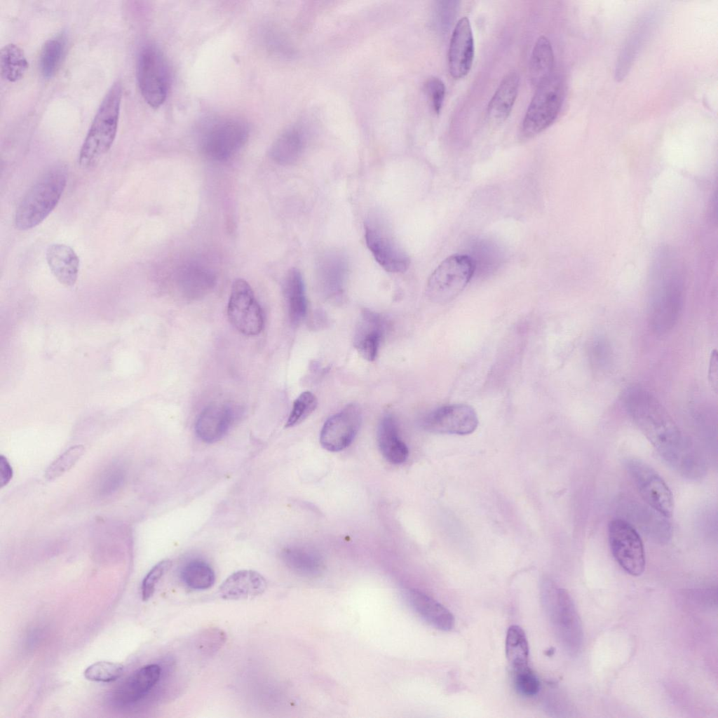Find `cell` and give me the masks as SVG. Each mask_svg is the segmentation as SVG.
I'll return each instance as SVG.
<instances>
[{"instance_id": "1", "label": "cell", "mask_w": 718, "mask_h": 718, "mask_svg": "<svg viewBox=\"0 0 718 718\" xmlns=\"http://www.w3.org/2000/svg\"><path fill=\"white\" fill-rule=\"evenodd\" d=\"M622 400L632 421L670 466L689 477L702 473V461L693 446L650 392L632 386Z\"/></svg>"}, {"instance_id": "2", "label": "cell", "mask_w": 718, "mask_h": 718, "mask_svg": "<svg viewBox=\"0 0 718 718\" xmlns=\"http://www.w3.org/2000/svg\"><path fill=\"white\" fill-rule=\"evenodd\" d=\"M684 267L669 245L658 248L653 256L649 281V321L658 334L671 330L681 314L684 299Z\"/></svg>"}, {"instance_id": "3", "label": "cell", "mask_w": 718, "mask_h": 718, "mask_svg": "<svg viewBox=\"0 0 718 718\" xmlns=\"http://www.w3.org/2000/svg\"><path fill=\"white\" fill-rule=\"evenodd\" d=\"M122 99V84L115 81L99 106L79 154L83 169L95 166L109 151L115 140Z\"/></svg>"}, {"instance_id": "4", "label": "cell", "mask_w": 718, "mask_h": 718, "mask_svg": "<svg viewBox=\"0 0 718 718\" xmlns=\"http://www.w3.org/2000/svg\"><path fill=\"white\" fill-rule=\"evenodd\" d=\"M67 180V169L63 164L46 170L20 201L15 214V227L25 231L41 223L57 205Z\"/></svg>"}, {"instance_id": "5", "label": "cell", "mask_w": 718, "mask_h": 718, "mask_svg": "<svg viewBox=\"0 0 718 718\" xmlns=\"http://www.w3.org/2000/svg\"><path fill=\"white\" fill-rule=\"evenodd\" d=\"M541 594L562 646L569 653L577 654L583 644V629L571 596L566 590L555 588L548 581L543 582Z\"/></svg>"}, {"instance_id": "6", "label": "cell", "mask_w": 718, "mask_h": 718, "mask_svg": "<svg viewBox=\"0 0 718 718\" xmlns=\"http://www.w3.org/2000/svg\"><path fill=\"white\" fill-rule=\"evenodd\" d=\"M473 259L466 255H454L443 260L430 276L426 294L433 302L447 303L457 297L472 278Z\"/></svg>"}, {"instance_id": "7", "label": "cell", "mask_w": 718, "mask_h": 718, "mask_svg": "<svg viewBox=\"0 0 718 718\" xmlns=\"http://www.w3.org/2000/svg\"><path fill=\"white\" fill-rule=\"evenodd\" d=\"M563 95L562 81L555 74L536 87L522 123L520 134L523 138L534 137L555 121L562 107Z\"/></svg>"}, {"instance_id": "8", "label": "cell", "mask_w": 718, "mask_h": 718, "mask_svg": "<svg viewBox=\"0 0 718 718\" xmlns=\"http://www.w3.org/2000/svg\"><path fill=\"white\" fill-rule=\"evenodd\" d=\"M137 79L144 101L154 109L165 101L170 84L168 65L161 50L147 44L140 51L137 64Z\"/></svg>"}, {"instance_id": "9", "label": "cell", "mask_w": 718, "mask_h": 718, "mask_svg": "<svg viewBox=\"0 0 718 718\" xmlns=\"http://www.w3.org/2000/svg\"><path fill=\"white\" fill-rule=\"evenodd\" d=\"M609 541L611 553L622 569L635 576L644 572V546L632 524L621 518L611 520L609 524Z\"/></svg>"}, {"instance_id": "10", "label": "cell", "mask_w": 718, "mask_h": 718, "mask_svg": "<svg viewBox=\"0 0 718 718\" xmlns=\"http://www.w3.org/2000/svg\"><path fill=\"white\" fill-rule=\"evenodd\" d=\"M626 469L642 498L651 508L666 517L672 515V494L659 474L649 465L636 458L625 461Z\"/></svg>"}, {"instance_id": "11", "label": "cell", "mask_w": 718, "mask_h": 718, "mask_svg": "<svg viewBox=\"0 0 718 718\" xmlns=\"http://www.w3.org/2000/svg\"><path fill=\"white\" fill-rule=\"evenodd\" d=\"M249 136L248 125L242 120L229 118L213 124L203 135L201 150L209 158L223 161L232 157Z\"/></svg>"}, {"instance_id": "12", "label": "cell", "mask_w": 718, "mask_h": 718, "mask_svg": "<svg viewBox=\"0 0 718 718\" xmlns=\"http://www.w3.org/2000/svg\"><path fill=\"white\" fill-rule=\"evenodd\" d=\"M227 315L231 325L243 334L255 336L262 330V308L250 285L243 279H237L232 285Z\"/></svg>"}, {"instance_id": "13", "label": "cell", "mask_w": 718, "mask_h": 718, "mask_svg": "<svg viewBox=\"0 0 718 718\" xmlns=\"http://www.w3.org/2000/svg\"><path fill=\"white\" fill-rule=\"evenodd\" d=\"M478 418L474 409L464 404L445 405L428 414L423 419V428L431 433L468 435L477 427Z\"/></svg>"}, {"instance_id": "14", "label": "cell", "mask_w": 718, "mask_h": 718, "mask_svg": "<svg viewBox=\"0 0 718 718\" xmlns=\"http://www.w3.org/2000/svg\"><path fill=\"white\" fill-rule=\"evenodd\" d=\"M361 419V411L355 404L347 405L330 416L320 431L322 447L330 452H339L348 447L359 431Z\"/></svg>"}, {"instance_id": "15", "label": "cell", "mask_w": 718, "mask_h": 718, "mask_svg": "<svg viewBox=\"0 0 718 718\" xmlns=\"http://www.w3.org/2000/svg\"><path fill=\"white\" fill-rule=\"evenodd\" d=\"M366 245L379 264L391 273L405 272L409 266V258L393 237L375 223L365 226Z\"/></svg>"}, {"instance_id": "16", "label": "cell", "mask_w": 718, "mask_h": 718, "mask_svg": "<svg viewBox=\"0 0 718 718\" xmlns=\"http://www.w3.org/2000/svg\"><path fill=\"white\" fill-rule=\"evenodd\" d=\"M474 54L475 46L471 25L467 17H463L454 27L448 51L449 71L453 78L459 79L469 73L473 65Z\"/></svg>"}, {"instance_id": "17", "label": "cell", "mask_w": 718, "mask_h": 718, "mask_svg": "<svg viewBox=\"0 0 718 718\" xmlns=\"http://www.w3.org/2000/svg\"><path fill=\"white\" fill-rule=\"evenodd\" d=\"M625 513L630 518L629 522L635 525L653 541L659 543H667L672 535V527L668 517L651 508L628 501Z\"/></svg>"}, {"instance_id": "18", "label": "cell", "mask_w": 718, "mask_h": 718, "mask_svg": "<svg viewBox=\"0 0 718 718\" xmlns=\"http://www.w3.org/2000/svg\"><path fill=\"white\" fill-rule=\"evenodd\" d=\"M233 419V411L229 405L211 404L199 414L195 425L196 433L205 442H217L226 435Z\"/></svg>"}, {"instance_id": "19", "label": "cell", "mask_w": 718, "mask_h": 718, "mask_svg": "<svg viewBox=\"0 0 718 718\" xmlns=\"http://www.w3.org/2000/svg\"><path fill=\"white\" fill-rule=\"evenodd\" d=\"M404 595L413 611L431 626L443 631L454 626L452 614L432 597L414 589L406 590Z\"/></svg>"}, {"instance_id": "20", "label": "cell", "mask_w": 718, "mask_h": 718, "mask_svg": "<svg viewBox=\"0 0 718 718\" xmlns=\"http://www.w3.org/2000/svg\"><path fill=\"white\" fill-rule=\"evenodd\" d=\"M383 332L384 324L381 317L369 310H364L353 339L355 349L364 359L372 361L376 358Z\"/></svg>"}, {"instance_id": "21", "label": "cell", "mask_w": 718, "mask_h": 718, "mask_svg": "<svg viewBox=\"0 0 718 718\" xmlns=\"http://www.w3.org/2000/svg\"><path fill=\"white\" fill-rule=\"evenodd\" d=\"M266 589V581L257 571L240 570L231 574L219 588V595L225 600L255 597Z\"/></svg>"}, {"instance_id": "22", "label": "cell", "mask_w": 718, "mask_h": 718, "mask_svg": "<svg viewBox=\"0 0 718 718\" xmlns=\"http://www.w3.org/2000/svg\"><path fill=\"white\" fill-rule=\"evenodd\" d=\"M161 672V667L157 664L139 668L116 689L117 702L130 704L142 698L158 682Z\"/></svg>"}, {"instance_id": "23", "label": "cell", "mask_w": 718, "mask_h": 718, "mask_svg": "<svg viewBox=\"0 0 718 718\" xmlns=\"http://www.w3.org/2000/svg\"><path fill=\"white\" fill-rule=\"evenodd\" d=\"M49 269L55 278L65 286L75 284L79 271V258L69 245L54 243L50 245L46 254Z\"/></svg>"}, {"instance_id": "24", "label": "cell", "mask_w": 718, "mask_h": 718, "mask_svg": "<svg viewBox=\"0 0 718 718\" xmlns=\"http://www.w3.org/2000/svg\"><path fill=\"white\" fill-rule=\"evenodd\" d=\"M520 78L511 71L501 79L487 107V117L494 124L503 123L509 116L516 100Z\"/></svg>"}, {"instance_id": "25", "label": "cell", "mask_w": 718, "mask_h": 718, "mask_svg": "<svg viewBox=\"0 0 718 718\" xmlns=\"http://www.w3.org/2000/svg\"><path fill=\"white\" fill-rule=\"evenodd\" d=\"M377 442L384 459L393 464L404 463L408 456V448L401 440L394 418L386 415L381 420L377 430Z\"/></svg>"}, {"instance_id": "26", "label": "cell", "mask_w": 718, "mask_h": 718, "mask_svg": "<svg viewBox=\"0 0 718 718\" xmlns=\"http://www.w3.org/2000/svg\"><path fill=\"white\" fill-rule=\"evenodd\" d=\"M304 144V131L299 126H292L274 141L270 149V156L278 164H292L301 156Z\"/></svg>"}, {"instance_id": "27", "label": "cell", "mask_w": 718, "mask_h": 718, "mask_svg": "<svg viewBox=\"0 0 718 718\" xmlns=\"http://www.w3.org/2000/svg\"><path fill=\"white\" fill-rule=\"evenodd\" d=\"M284 294L290 323L293 325H298L306 316L307 302L303 278L296 268L287 272L284 283Z\"/></svg>"}, {"instance_id": "28", "label": "cell", "mask_w": 718, "mask_h": 718, "mask_svg": "<svg viewBox=\"0 0 718 718\" xmlns=\"http://www.w3.org/2000/svg\"><path fill=\"white\" fill-rule=\"evenodd\" d=\"M554 55L551 43L544 36H539L532 49L529 60V79L537 87L553 74Z\"/></svg>"}, {"instance_id": "29", "label": "cell", "mask_w": 718, "mask_h": 718, "mask_svg": "<svg viewBox=\"0 0 718 718\" xmlns=\"http://www.w3.org/2000/svg\"><path fill=\"white\" fill-rule=\"evenodd\" d=\"M286 565L296 573L306 576H316L323 571V562L313 550L302 547L286 548L282 553Z\"/></svg>"}, {"instance_id": "30", "label": "cell", "mask_w": 718, "mask_h": 718, "mask_svg": "<svg viewBox=\"0 0 718 718\" xmlns=\"http://www.w3.org/2000/svg\"><path fill=\"white\" fill-rule=\"evenodd\" d=\"M179 282L186 294L197 297L213 286L215 276L206 266L194 263L184 266L180 271Z\"/></svg>"}, {"instance_id": "31", "label": "cell", "mask_w": 718, "mask_h": 718, "mask_svg": "<svg viewBox=\"0 0 718 718\" xmlns=\"http://www.w3.org/2000/svg\"><path fill=\"white\" fill-rule=\"evenodd\" d=\"M66 39L64 34L48 39L41 48L39 67L41 76L50 79L57 72L65 54Z\"/></svg>"}, {"instance_id": "32", "label": "cell", "mask_w": 718, "mask_h": 718, "mask_svg": "<svg viewBox=\"0 0 718 718\" xmlns=\"http://www.w3.org/2000/svg\"><path fill=\"white\" fill-rule=\"evenodd\" d=\"M506 653L513 671L529 667L527 639L524 630L518 625H511L507 631Z\"/></svg>"}, {"instance_id": "33", "label": "cell", "mask_w": 718, "mask_h": 718, "mask_svg": "<svg viewBox=\"0 0 718 718\" xmlns=\"http://www.w3.org/2000/svg\"><path fill=\"white\" fill-rule=\"evenodd\" d=\"M28 62L24 51L15 43H8L0 52L1 76L10 82L21 79L28 68Z\"/></svg>"}, {"instance_id": "34", "label": "cell", "mask_w": 718, "mask_h": 718, "mask_svg": "<svg viewBox=\"0 0 718 718\" xmlns=\"http://www.w3.org/2000/svg\"><path fill=\"white\" fill-rule=\"evenodd\" d=\"M181 577L188 588L196 590L208 589L213 585L215 581V572L212 567L201 560H194L187 562L182 567Z\"/></svg>"}, {"instance_id": "35", "label": "cell", "mask_w": 718, "mask_h": 718, "mask_svg": "<svg viewBox=\"0 0 718 718\" xmlns=\"http://www.w3.org/2000/svg\"><path fill=\"white\" fill-rule=\"evenodd\" d=\"M84 451V447L81 445L69 447L48 466L45 471V477L51 480L62 475L76 464Z\"/></svg>"}, {"instance_id": "36", "label": "cell", "mask_w": 718, "mask_h": 718, "mask_svg": "<svg viewBox=\"0 0 718 718\" xmlns=\"http://www.w3.org/2000/svg\"><path fill=\"white\" fill-rule=\"evenodd\" d=\"M318 400L310 391L302 392L294 400L285 427L297 426L304 421L316 409Z\"/></svg>"}, {"instance_id": "37", "label": "cell", "mask_w": 718, "mask_h": 718, "mask_svg": "<svg viewBox=\"0 0 718 718\" xmlns=\"http://www.w3.org/2000/svg\"><path fill=\"white\" fill-rule=\"evenodd\" d=\"M123 672V666L120 663L99 661L85 670L84 677L90 681L109 682L121 677Z\"/></svg>"}, {"instance_id": "38", "label": "cell", "mask_w": 718, "mask_h": 718, "mask_svg": "<svg viewBox=\"0 0 718 718\" xmlns=\"http://www.w3.org/2000/svg\"><path fill=\"white\" fill-rule=\"evenodd\" d=\"M513 683L516 691L526 697L537 694L540 682L534 672L529 667L513 671Z\"/></svg>"}, {"instance_id": "39", "label": "cell", "mask_w": 718, "mask_h": 718, "mask_svg": "<svg viewBox=\"0 0 718 718\" xmlns=\"http://www.w3.org/2000/svg\"><path fill=\"white\" fill-rule=\"evenodd\" d=\"M171 566L172 562L167 559L158 562L149 570L144 578L141 585L143 601H147L153 595L156 584Z\"/></svg>"}, {"instance_id": "40", "label": "cell", "mask_w": 718, "mask_h": 718, "mask_svg": "<svg viewBox=\"0 0 718 718\" xmlns=\"http://www.w3.org/2000/svg\"><path fill=\"white\" fill-rule=\"evenodd\" d=\"M323 278L331 286L337 287L344 276L346 266L343 259L336 255L323 260L320 267Z\"/></svg>"}, {"instance_id": "41", "label": "cell", "mask_w": 718, "mask_h": 718, "mask_svg": "<svg viewBox=\"0 0 718 718\" xmlns=\"http://www.w3.org/2000/svg\"><path fill=\"white\" fill-rule=\"evenodd\" d=\"M424 86L434 111L440 113L445 95V83L440 79L432 76L426 80Z\"/></svg>"}, {"instance_id": "42", "label": "cell", "mask_w": 718, "mask_h": 718, "mask_svg": "<svg viewBox=\"0 0 718 718\" xmlns=\"http://www.w3.org/2000/svg\"><path fill=\"white\" fill-rule=\"evenodd\" d=\"M198 646L203 652H211L218 649L225 640L222 631L218 629L205 630L198 637Z\"/></svg>"}, {"instance_id": "43", "label": "cell", "mask_w": 718, "mask_h": 718, "mask_svg": "<svg viewBox=\"0 0 718 718\" xmlns=\"http://www.w3.org/2000/svg\"><path fill=\"white\" fill-rule=\"evenodd\" d=\"M13 475V468L9 461L4 456L0 455V487L2 488L6 486L11 480Z\"/></svg>"}, {"instance_id": "44", "label": "cell", "mask_w": 718, "mask_h": 718, "mask_svg": "<svg viewBox=\"0 0 718 718\" xmlns=\"http://www.w3.org/2000/svg\"><path fill=\"white\" fill-rule=\"evenodd\" d=\"M709 381L714 392L717 388V353L714 350L710 356L708 370Z\"/></svg>"}]
</instances>
